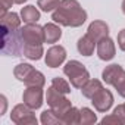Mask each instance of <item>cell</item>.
I'll list each match as a JSON object with an SVG mask.
<instances>
[{"mask_svg":"<svg viewBox=\"0 0 125 125\" xmlns=\"http://www.w3.org/2000/svg\"><path fill=\"white\" fill-rule=\"evenodd\" d=\"M52 19L63 27H81L87 19V12L77 0H62L59 8L53 10Z\"/></svg>","mask_w":125,"mask_h":125,"instance_id":"cell-1","label":"cell"},{"mask_svg":"<svg viewBox=\"0 0 125 125\" xmlns=\"http://www.w3.org/2000/svg\"><path fill=\"white\" fill-rule=\"evenodd\" d=\"M25 43L21 35V28H9L2 25V53L5 56H24Z\"/></svg>","mask_w":125,"mask_h":125,"instance_id":"cell-2","label":"cell"},{"mask_svg":"<svg viewBox=\"0 0 125 125\" xmlns=\"http://www.w3.org/2000/svg\"><path fill=\"white\" fill-rule=\"evenodd\" d=\"M63 74L69 78L72 87H75V88H83L90 81L88 71L85 69V66L83 63H80L78 60L66 62V65L63 66Z\"/></svg>","mask_w":125,"mask_h":125,"instance_id":"cell-3","label":"cell"},{"mask_svg":"<svg viewBox=\"0 0 125 125\" xmlns=\"http://www.w3.org/2000/svg\"><path fill=\"white\" fill-rule=\"evenodd\" d=\"M102 78L106 84L113 85L119 96L125 99V69L119 65H109L102 72Z\"/></svg>","mask_w":125,"mask_h":125,"instance_id":"cell-4","label":"cell"},{"mask_svg":"<svg viewBox=\"0 0 125 125\" xmlns=\"http://www.w3.org/2000/svg\"><path fill=\"white\" fill-rule=\"evenodd\" d=\"M46 99H47V104L50 106V109L62 119V116L65 115V112L68 109H71V102L65 97V94L59 93L56 88L50 87L46 93Z\"/></svg>","mask_w":125,"mask_h":125,"instance_id":"cell-5","label":"cell"},{"mask_svg":"<svg viewBox=\"0 0 125 125\" xmlns=\"http://www.w3.org/2000/svg\"><path fill=\"white\" fill-rule=\"evenodd\" d=\"M32 110L34 109L27 106L25 103L24 104H16L12 109L10 119L16 125H37V118L32 113Z\"/></svg>","mask_w":125,"mask_h":125,"instance_id":"cell-6","label":"cell"},{"mask_svg":"<svg viewBox=\"0 0 125 125\" xmlns=\"http://www.w3.org/2000/svg\"><path fill=\"white\" fill-rule=\"evenodd\" d=\"M21 35L25 44H43L44 43V31L43 27L37 24H27L21 28Z\"/></svg>","mask_w":125,"mask_h":125,"instance_id":"cell-7","label":"cell"},{"mask_svg":"<svg viewBox=\"0 0 125 125\" xmlns=\"http://www.w3.org/2000/svg\"><path fill=\"white\" fill-rule=\"evenodd\" d=\"M22 100L31 109H38L43 104V90L41 87H27L22 94Z\"/></svg>","mask_w":125,"mask_h":125,"instance_id":"cell-8","label":"cell"},{"mask_svg":"<svg viewBox=\"0 0 125 125\" xmlns=\"http://www.w3.org/2000/svg\"><path fill=\"white\" fill-rule=\"evenodd\" d=\"M66 59V50L62 46H53L47 50L46 54V65L50 68H57Z\"/></svg>","mask_w":125,"mask_h":125,"instance_id":"cell-9","label":"cell"},{"mask_svg":"<svg viewBox=\"0 0 125 125\" xmlns=\"http://www.w3.org/2000/svg\"><path fill=\"white\" fill-rule=\"evenodd\" d=\"M91 103L94 104L96 110H99V112H107L112 107V104H113V96H112V93L109 90L102 88L91 99Z\"/></svg>","mask_w":125,"mask_h":125,"instance_id":"cell-10","label":"cell"},{"mask_svg":"<svg viewBox=\"0 0 125 125\" xmlns=\"http://www.w3.org/2000/svg\"><path fill=\"white\" fill-rule=\"evenodd\" d=\"M97 56L102 60H110L115 57V43L109 37L97 41Z\"/></svg>","mask_w":125,"mask_h":125,"instance_id":"cell-11","label":"cell"},{"mask_svg":"<svg viewBox=\"0 0 125 125\" xmlns=\"http://www.w3.org/2000/svg\"><path fill=\"white\" fill-rule=\"evenodd\" d=\"M87 34L97 43L102 38L109 37V27L104 21H94V22L90 24V27L87 30Z\"/></svg>","mask_w":125,"mask_h":125,"instance_id":"cell-12","label":"cell"},{"mask_svg":"<svg viewBox=\"0 0 125 125\" xmlns=\"http://www.w3.org/2000/svg\"><path fill=\"white\" fill-rule=\"evenodd\" d=\"M96 44H97V43H96L88 34H85L84 37H81V38L78 40L77 49H78V52H80L83 56H91L93 52H94V46H96Z\"/></svg>","mask_w":125,"mask_h":125,"instance_id":"cell-13","label":"cell"},{"mask_svg":"<svg viewBox=\"0 0 125 125\" xmlns=\"http://www.w3.org/2000/svg\"><path fill=\"white\" fill-rule=\"evenodd\" d=\"M43 31H44V41L46 43H56L62 37V30L56 24H52V22L46 24L43 27Z\"/></svg>","mask_w":125,"mask_h":125,"instance_id":"cell-14","label":"cell"},{"mask_svg":"<svg viewBox=\"0 0 125 125\" xmlns=\"http://www.w3.org/2000/svg\"><path fill=\"white\" fill-rule=\"evenodd\" d=\"M21 18L25 24H37V21L40 19V12L35 6L30 5V6H25L22 8L21 10Z\"/></svg>","mask_w":125,"mask_h":125,"instance_id":"cell-15","label":"cell"},{"mask_svg":"<svg viewBox=\"0 0 125 125\" xmlns=\"http://www.w3.org/2000/svg\"><path fill=\"white\" fill-rule=\"evenodd\" d=\"M103 88V85H102V83L99 81V80H90L83 88H81V93H83V96L84 97H87V99H93L100 90Z\"/></svg>","mask_w":125,"mask_h":125,"instance_id":"cell-16","label":"cell"},{"mask_svg":"<svg viewBox=\"0 0 125 125\" xmlns=\"http://www.w3.org/2000/svg\"><path fill=\"white\" fill-rule=\"evenodd\" d=\"M24 56L31 60H38L43 56V46L41 44H25Z\"/></svg>","mask_w":125,"mask_h":125,"instance_id":"cell-17","label":"cell"},{"mask_svg":"<svg viewBox=\"0 0 125 125\" xmlns=\"http://www.w3.org/2000/svg\"><path fill=\"white\" fill-rule=\"evenodd\" d=\"M32 72H34V68H32L30 63H19V65H16L15 69H13L15 77H16L19 81H22V83H25V81L28 80V77H30Z\"/></svg>","mask_w":125,"mask_h":125,"instance_id":"cell-18","label":"cell"},{"mask_svg":"<svg viewBox=\"0 0 125 125\" xmlns=\"http://www.w3.org/2000/svg\"><path fill=\"white\" fill-rule=\"evenodd\" d=\"M81 122V112L77 107H71L65 112V115L62 116V124H68V125H74V124H80Z\"/></svg>","mask_w":125,"mask_h":125,"instance_id":"cell-19","label":"cell"},{"mask_svg":"<svg viewBox=\"0 0 125 125\" xmlns=\"http://www.w3.org/2000/svg\"><path fill=\"white\" fill-rule=\"evenodd\" d=\"M27 87H43L44 84H46V80H44V75L40 72V71H37V69H34V72L28 77V80L24 83Z\"/></svg>","mask_w":125,"mask_h":125,"instance_id":"cell-20","label":"cell"},{"mask_svg":"<svg viewBox=\"0 0 125 125\" xmlns=\"http://www.w3.org/2000/svg\"><path fill=\"white\" fill-rule=\"evenodd\" d=\"M0 22H2L3 27H9V28H19V25H21V19L15 12L6 13L5 16H2Z\"/></svg>","mask_w":125,"mask_h":125,"instance_id":"cell-21","label":"cell"},{"mask_svg":"<svg viewBox=\"0 0 125 125\" xmlns=\"http://www.w3.org/2000/svg\"><path fill=\"white\" fill-rule=\"evenodd\" d=\"M52 87L56 88V90H57L59 93H62V94H69V93H71V87H69L68 81H65L63 78H59V77L53 78Z\"/></svg>","mask_w":125,"mask_h":125,"instance_id":"cell-22","label":"cell"},{"mask_svg":"<svg viewBox=\"0 0 125 125\" xmlns=\"http://www.w3.org/2000/svg\"><path fill=\"white\" fill-rule=\"evenodd\" d=\"M80 112H81V122L80 124H83V125H91V124H94L97 121V116H96V113L91 109L83 107Z\"/></svg>","mask_w":125,"mask_h":125,"instance_id":"cell-23","label":"cell"},{"mask_svg":"<svg viewBox=\"0 0 125 125\" xmlns=\"http://www.w3.org/2000/svg\"><path fill=\"white\" fill-rule=\"evenodd\" d=\"M41 122L44 125H52V124H62V119L50 109V110H44L41 113Z\"/></svg>","mask_w":125,"mask_h":125,"instance_id":"cell-24","label":"cell"},{"mask_svg":"<svg viewBox=\"0 0 125 125\" xmlns=\"http://www.w3.org/2000/svg\"><path fill=\"white\" fill-rule=\"evenodd\" d=\"M60 5V0H38L37 6L43 10V12H52L56 10Z\"/></svg>","mask_w":125,"mask_h":125,"instance_id":"cell-25","label":"cell"},{"mask_svg":"<svg viewBox=\"0 0 125 125\" xmlns=\"http://www.w3.org/2000/svg\"><path fill=\"white\" fill-rule=\"evenodd\" d=\"M12 3H15L13 0H0V18L6 15L9 8H12Z\"/></svg>","mask_w":125,"mask_h":125,"instance_id":"cell-26","label":"cell"},{"mask_svg":"<svg viewBox=\"0 0 125 125\" xmlns=\"http://www.w3.org/2000/svg\"><path fill=\"white\" fill-rule=\"evenodd\" d=\"M102 124H124V122L121 121V118H119L118 115L112 113V115H109V116H104V118L102 119Z\"/></svg>","mask_w":125,"mask_h":125,"instance_id":"cell-27","label":"cell"},{"mask_svg":"<svg viewBox=\"0 0 125 125\" xmlns=\"http://www.w3.org/2000/svg\"><path fill=\"white\" fill-rule=\"evenodd\" d=\"M113 113H115V115H118V116L121 118V121L125 124V103H124V104H119L118 107H115Z\"/></svg>","mask_w":125,"mask_h":125,"instance_id":"cell-28","label":"cell"},{"mask_svg":"<svg viewBox=\"0 0 125 125\" xmlns=\"http://www.w3.org/2000/svg\"><path fill=\"white\" fill-rule=\"evenodd\" d=\"M118 44H119L121 50H125V30L119 31V34H118Z\"/></svg>","mask_w":125,"mask_h":125,"instance_id":"cell-29","label":"cell"},{"mask_svg":"<svg viewBox=\"0 0 125 125\" xmlns=\"http://www.w3.org/2000/svg\"><path fill=\"white\" fill-rule=\"evenodd\" d=\"M0 100H2V104H3L2 110H0V115H3V113H5V109H6V104H8V102H6V97H5V96H0Z\"/></svg>","mask_w":125,"mask_h":125,"instance_id":"cell-30","label":"cell"},{"mask_svg":"<svg viewBox=\"0 0 125 125\" xmlns=\"http://www.w3.org/2000/svg\"><path fill=\"white\" fill-rule=\"evenodd\" d=\"M13 2L16 3V5H22V3H25L27 0H13Z\"/></svg>","mask_w":125,"mask_h":125,"instance_id":"cell-31","label":"cell"},{"mask_svg":"<svg viewBox=\"0 0 125 125\" xmlns=\"http://www.w3.org/2000/svg\"><path fill=\"white\" fill-rule=\"evenodd\" d=\"M122 12H124V15H125V0L122 2Z\"/></svg>","mask_w":125,"mask_h":125,"instance_id":"cell-32","label":"cell"}]
</instances>
